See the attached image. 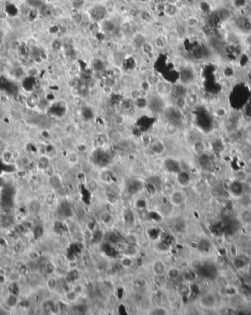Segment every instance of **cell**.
I'll return each mask as SVG.
<instances>
[{
  "mask_svg": "<svg viewBox=\"0 0 251 315\" xmlns=\"http://www.w3.org/2000/svg\"><path fill=\"white\" fill-rule=\"evenodd\" d=\"M93 163L101 168L107 166L111 162V157L107 152L102 149H97L91 155Z\"/></svg>",
  "mask_w": 251,
  "mask_h": 315,
  "instance_id": "cell-1",
  "label": "cell"
},
{
  "mask_svg": "<svg viewBox=\"0 0 251 315\" xmlns=\"http://www.w3.org/2000/svg\"><path fill=\"white\" fill-rule=\"evenodd\" d=\"M148 104L152 111L157 112V113L163 112L165 109V103L163 102L162 99L158 95H153L148 99Z\"/></svg>",
  "mask_w": 251,
  "mask_h": 315,
  "instance_id": "cell-2",
  "label": "cell"
},
{
  "mask_svg": "<svg viewBox=\"0 0 251 315\" xmlns=\"http://www.w3.org/2000/svg\"><path fill=\"white\" fill-rule=\"evenodd\" d=\"M163 112H166L167 121H171L176 122L178 123L182 118V114L180 111V109L174 107H167L165 108Z\"/></svg>",
  "mask_w": 251,
  "mask_h": 315,
  "instance_id": "cell-3",
  "label": "cell"
},
{
  "mask_svg": "<svg viewBox=\"0 0 251 315\" xmlns=\"http://www.w3.org/2000/svg\"><path fill=\"white\" fill-rule=\"evenodd\" d=\"M197 273L203 278H209V279L215 278L217 273L215 267L212 265H204L199 269Z\"/></svg>",
  "mask_w": 251,
  "mask_h": 315,
  "instance_id": "cell-4",
  "label": "cell"
},
{
  "mask_svg": "<svg viewBox=\"0 0 251 315\" xmlns=\"http://www.w3.org/2000/svg\"><path fill=\"white\" fill-rule=\"evenodd\" d=\"M145 188V184L142 182L141 181L137 180V179H132L130 180L127 183L126 189L129 193L131 195H135L140 191Z\"/></svg>",
  "mask_w": 251,
  "mask_h": 315,
  "instance_id": "cell-5",
  "label": "cell"
},
{
  "mask_svg": "<svg viewBox=\"0 0 251 315\" xmlns=\"http://www.w3.org/2000/svg\"><path fill=\"white\" fill-rule=\"evenodd\" d=\"M83 251V245L80 242H74L68 248L67 256L70 260H74L76 257L81 254Z\"/></svg>",
  "mask_w": 251,
  "mask_h": 315,
  "instance_id": "cell-6",
  "label": "cell"
},
{
  "mask_svg": "<svg viewBox=\"0 0 251 315\" xmlns=\"http://www.w3.org/2000/svg\"><path fill=\"white\" fill-rule=\"evenodd\" d=\"M165 168L169 173H176L181 171V166L179 162L177 160L173 158H167L164 162Z\"/></svg>",
  "mask_w": 251,
  "mask_h": 315,
  "instance_id": "cell-7",
  "label": "cell"
},
{
  "mask_svg": "<svg viewBox=\"0 0 251 315\" xmlns=\"http://www.w3.org/2000/svg\"><path fill=\"white\" fill-rule=\"evenodd\" d=\"M164 129L167 135L170 137H174L179 131V126L176 122L167 121L165 124Z\"/></svg>",
  "mask_w": 251,
  "mask_h": 315,
  "instance_id": "cell-8",
  "label": "cell"
},
{
  "mask_svg": "<svg viewBox=\"0 0 251 315\" xmlns=\"http://www.w3.org/2000/svg\"><path fill=\"white\" fill-rule=\"evenodd\" d=\"M58 213L64 217H71L74 215L73 210L69 203L64 201L58 208Z\"/></svg>",
  "mask_w": 251,
  "mask_h": 315,
  "instance_id": "cell-9",
  "label": "cell"
},
{
  "mask_svg": "<svg viewBox=\"0 0 251 315\" xmlns=\"http://www.w3.org/2000/svg\"><path fill=\"white\" fill-rule=\"evenodd\" d=\"M172 95H173L175 99L180 98V97H185L187 94V89L184 84H179V85H173L171 88Z\"/></svg>",
  "mask_w": 251,
  "mask_h": 315,
  "instance_id": "cell-10",
  "label": "cell"
},
{
  "mask_svg": "<svg viewBox=\"0 0 251 315\" xmlns=\"http://www.w3.org/2000/svg\"><path fill=\"white\" fill-rule=\"evenodd\" d=\"M101 250L103 253H104V254L111 258H117L119 255L118 251L115 248H114L113 246L110 245V244L106 243V242L102 243V245H101Z\"/></svg>",
  "mask_w": 251,
  "mask_h": 315,
  "instance_id": "cell-11",
  "label": "cell"
},
{
  "mask_svg": "<svg viewBox=\"0 0 251 315\" xmlns=\"http://www.w3.org/2000/svg\"><path fill=\"white\" fill-rule=\"evenodd\" d=\"M151 150L156 155H160L164 153L165 150V144L161 141L156 140L151 144Z\"/></svg>",
  "mask_w": 251,
  "mask_h": 315,
  "instance_id": "cell-12",
  "label": "cell"
},
{
  "mask_svg": "<svg viewBox=\"0 0 251 315\" xmlns=\"http://www.w3.org/2000/svg\"><path fill=\"white\" fill-rule=\"evenodd\" d=\"M180 78L181 80L182 84L184 85V84L191 83L194 78V75L191 70L187 69V68H184L182 71H181Z\"/></svg>",
  "mask_w": 251,
  "mask_h": 315,
  "instance_id": "cell-13",
  "label": "cell"
},
{
  "mask_svg": "<svg viewBox=\"0 0 251 315\" xmlns=\"http://www.w3.org/2000/svg\"><path fill=\"white\" fill-rule=\"evenodd\" d=\"M103 7V6H102ZM97 7L91 13V16L94 20H103L106 16V10L104 7Z\"/></svg>",
  "mask_w": 251,
  "mask_h": 315,
  "instance_id": "cell-14",
  "label": "cell"
},
{
  "mask_svg": "<svg viewBox=\"0 0 251 315\" xmlns=\"http://www.w3.org/2000/svg\"><path fill=\"white\" fill-rule=\"evenodd\" d=\"M177 181L181 186H186L190 181V175L187 172L181 171L177 173Z\"/></svg>",
  "mask_w": 251,
  "mask_h": 315,
  "instance_id": "cell-15",
  "label": "cell"
},
{
  "mask_svg": "<svg viewBox=\"0 0 251 315\" xmlns=\"http://www.w3.org/2000/svg\"><path fill=\"white\" fill-rule=\"evenodd\" d=\"M193 148L194 151L197 155H201L205 151V144L201 140H196L193 143Z\"/></svg>",
  "mask_w": 251,
  "mask_h": 315,
  "instance_id": "cell-16",
  "label": "cell"
},
{
  "mask_svg": "<svg viewBox=\"0 0 251 315\" xmlns=\"http://www.w3.org/2000/svg\"><path fill=\"white\" fill-rule=\"evenodd\" d=\"M123 219L125 222L129 225H132L135 220L134 214L132 209H126L123 213Z\"/></svg>",
  "mask_w": 251,
  "mask_h": 315,
  "instance_id": "cell-17",
  "label": "cell"
},
{
  "mask_svg": "<svg viewBox=\"0 0 251 315\" xmlns=\"http://www.w3.org/2000/svg\"><path fill=\"white\" fill-rule=\"evenodd\" d=\"M184 195L181 192H174L171 194V201L175 205H179L184 201Z\"/></svg>",
  "mask_w": 251,
  "mask_h": 315,
  "instance_id": "cell-18",
  "label": "cell"
},
{
  "mask_svg": "<svg viewBox=\"0 0 251 315\" xmlns=\"http://www.w3.org/2000/svg\"><path fill=\"white\" fill-rule=\"evenodd\" d=\"M200 19L198 17L195 16H189L188 18L186 19V25L189 26L190 28H195L197 27V26L200 24Z\"/></svg>",
  "mask_w": 251,
  "mask_h": 315,
  "instance_id": "cell-19",
  "label": "cell"
},
{
  "mask_svg": "<svg viewBox=\"0 0 251 315\" xmlns=\"http://www.w3.org/2000/svg\"><path fill=\"white\" fill-rule=\"evenodd\" d=\"M102 27L104 30V31L106 32H113L115 30V24L110 20H104L102 22Z\"/></svg>",
  "mask_w": 251,
  "mask_h": 315,
  "instance_id": "cell-20",
  "label": "cell"
},
{
  "mask_svg": "<svg viewBox=\"0 0 251 315\" xmlns=\"http://www.w3.org/2000/svg\"><path fill=\"white\" fill-rule=\"evenodd\" d=\"M79 277V272L77 270H71L68 271L66 274V282H68V283H71V282H74L75 281H77Z\"/></svg>",
  "mask_w": 251,
  "mask_h": 315,
  "instance_id": "cell-21",
  "label": "cell"
},
{
  "mask_svg": "<svg viewBox=\"0 0 251 315\" xmlns=\"http://www.w3.org/2000/svg\"><path fill=\"white\" fill-rule=\"evenodd\" d=\"M100 177L102 181H104V182H110V181H113L114 179V174L113 172L110 170H106V171L102 172V173L100 174Z\"/></svg>",
  "mask_w": 251,
  "mask_h": 315,
  "instance_id": "cell-22",
  "label": "cell"
},
{
  "mask_svg": "<svg viewBox=\"0 0 251 315\" xmlns=\"http://www.w3.org/2000/svg\"><path fill=\"white\" fill-rule=\"evenodd\" d=\"M231 190L235 196H240L242 193V185L239 182H233L231 186Z\"/></svg>",
  "mask_w": 251,
  "mask_h": 315,
  "instance_id": "cell-23",
  "label": "cell"
},
{
  "mask_svg": "<svg viewBox=\"0 0 251 315\" xmlns=\"http://www.w3.org/2000/svg\"><path fill=\"white\" fill-rule=\"evenodd\" d=\"M18 303V297H17V295H13L11 294L7 297L6 299V304L8 307H10V308H14L15 306Z\"/></svg>",
  "mask_w": 251,
  "mask_h": 315,
  "instance_id": "cell-24",
  "label": "cell"
},
{
  "mask_svg": "<svg viewBox=\"0 0 251 315\" xmlns=\"http://www.w3.org/2000/svg\"><path fill=\"white\" fill-rule=\"evenodd\" d=\"M198 249L200 250V251L204 252V253L205 252H208L210 250V245H209V242L206 240H204V239L201 240L199 242Z\"/></svg>",
  "mask_w": 251,
  "mask_h": 315,
  "instance_id": "cell-25",
  "label": "cell"
},
{
  "mask_svg": "<svg viewBox=\"0 0 251 315\" xmlns=\"http://www.w3.org/2000/svg\"><path fill=\"white\" fill-rule=\"evenodd\" d=\"M166 40H165V38L161 36H158L154 41V44L158 49H165L166 46Z\"/></svg>",
  "mask_w": 251,
  "mask_h": 315,
  "instance_id": "cell-26",
  "label": "cell"
},
{
  "mask_svg": "<svg viewBox=\"0 0 251 315\" xmlns=\"http://www.w3.org/2000/svg\"><path fill=\"white\" fill-rule=\"evenodd\" d=\"M165 13L167 16H174L177 13V7L173 4H170L165 8Z\"/></svg>",
  "mask_w": 251,
  "mask_h": 315,
  "instance_id": "cell-27",
  "label": "cell"
},
{
  "mask_svg": "<svg viewBox=\"0 0 251 315\" xmlns=\"http://www.w3.org/2000/svg\"><path fill=\"white\" fill-rule=\"evenodd\" d=\"M198 163L199 165L201 166V167H204L208 165L209 162V157L207 154L203 153V154H201V155L198 156Z\"/></svg>",
  "mask_w": 251,
  "mask_h": 315,
  "instance_id": "cell-28",
  "label": "cell"
},
{
  "mask_svg": "<svg viewBox=\"0 0 251 315\" xmlns=\"http://www.w3.org/2000/svg\"><path fill=\"white\" fill-rule=\"evenodd\" d=\"M102 238H103V233L101 232V231H96L93 234L91 241H92L93 243H98V242L102 241Z\"/></svg>",
  "mask_w": 251,
  "mask_h": 315,
  "instance_id": "cell-29",
  "label": "cell"
},
{
  "mask_svg": "<svg viewBox=\"0 0 251 315\" xmlns=\"http://www.w3.org/2000/svg\"><path fill=\"white\" fill-rule=\"evenodd\" d=\"M9 290H10V294H13V295H18L19 294L20 292V288L18 284L16 283V282H13L10 284L9 286Z\"/></svg>",
  "mask_w": 251,
  "mask_h": 315,
  "instance_id": "cell-30",
  "label": "cell"
},
{
  "mask_svg": "<svg viewBox=\"0 0 251 315\" xmlns=\"http://www.w3.org/2000/svg\"><path fill=\"white\" fill-rule=\"evenodd\" d=\"M174 241V239L172 235L169 234H163L162 237H161V242L162 243L165 244L166 245H170L173 243Z\"/></svg>",
  "mask_w": 251,
  "mask_h": 315,
  "instance_id": "cell-31",
  "label": "cell"
},
{
  "mask_svg": "<svg viewBox=\"0 0 251 315\" xmlns=\"http://www.w3.org/2000/svg\"><path fill=\"white\" fill-rule=\"evenodd\" d=\"M54 231L59 234H62L67 230L66 227L63 223L61 222H56L54 223Z\"/></svg>",
  "mask_w": 251,
  "mask_h": 315,
  "instance_id": "cell-32",
  "label": "cell"
},
{
  "mask_svg": "<svg viewBox=\"0 0 251 315\" xmlns=\"http://www.w3.org/2000/svg\"><path fill=\"white\" fill-rule=\"evenodd\" d=\"M153 270H154L155 273H157L158 274L162 273L165 270V266L164 265H163V263L161 262V261H157V262H156L154 265H153Z\"/></svg>",
  "mask_w": 251,
  "mask_h": 315,
  "instance_id": "cell-33",
  "label": "cell"
},
{
  "mask_svg": "<svg viewBox=\"0 0 251 315\" xmlns=\"http://www.w3.org/2000/svg\"><path fill=\"white\" fill-rule=\"evenodd\" d=\"M13 217L11 216H8V215H6V216L2 217V226L5 227L10 226L11 225L13 224Z\"/></svg>",
  "mask_w": 251,
  "mask_h": 315,
  "instance_id": "cell-34",
  "label": "cell"
},
{
  "mask_svg": "<svg viewBox=\"0 0 251 315\" xmlns=\"http://www.w3.org/2000/svg\"><path fill=\"white\" fill-rule=\"evenodd\" d=\"M145 188L147 190L148 192L151 195H153L156 192V190H157V188H156V185L152 182H147L145 184Z\"/></svg>",
  "mask_w": 251,
  "mask_h": 315,
  "instance_id": "cell-35",
  "label": "cell"
},
{
  "mask_svg": "<svg viewBox=\"0 0 251 315\" xmlns=\"http://www.w3.org/2000/svg\"><path fill=\"white\" fill-rule=\"evenodd\" d=\"M44 231L41 226H37L34 229V236L35 238H40L43 236Z\"/></svg>",
  "mask_w": 251,
  "mask_h": 315,
  "instance_id": "cell-36",
  "label": "cell"
},
{
  "mask_svg": "<svg viewBox=\"0 0 251 315\" xmlns=\"http://www.w3.org/2000/svg\"><path fill=\"white\" fill-rule=\"evenodd\" d=\"M106 197H107V199H109L110 201L112 202V203L115 202L118 198L117 195L113 191H109V192H106Z\"/></svg>",
  "mask_w": 251,
  "mask_h": 315,
  "instance_id": "cell-37",
  "label": "cell"
},
{
  "mask_svg": "<svg viewBox=\"0 0 251 315\" xmlns=\"http://www.w3.org/2000/svg\"><path fill=\"white\" fill-rule=\"evenodd\" d=\"M110 240L113 243H117V242H119L120 240H121V237L118 234H116L115 232H112L110 233Z\"/></svg>",
  "mask_w": 251,
  "mask_h": 315,
  "instance_id": "cell-38",
  "label": "cell"
},
{
  "mask_svg": "<svg viewBox=\"0 0 251 315\" xmlns=\"http://www.w3.org/2000/svg\"><path fill=\"white\" fill-rule=\"evenodd\" d=\"M159 233H160V232H159V229L152 228V229H150L149 230V232H148V234H149V236H151L152 239L155 240V239H157L158 237H159Z\"/></svg>",
  "mask_w": 251,
  "mask_h": 315,
  "instance_id": "cell-39",
  "label": "cell"
},
{
  "mask_svg": "<svg viewBox=\"0 0 251 315\" xmlns=\"http://www.w3.org/2000/svg\"><path fill=\"white\" fill-rule=\"evenodd\" d=\"M141 96H142L141 92H140V91H138V90H134V91H132L130 93L131 99L134 101H136L137 99L140 98Z\"/></svg>",
  "mask_w": 251,
  "mask_h": 315,
  "instance_id": "cell-40",
  "label": "cell"
},
{
  "mask_svg": "<svg viewBox=\"0 0 251 315\" xmlns=\"http://www.w3.org/2000/svg\"><path fill=\"white\" fill-rule=\"evenodd\" d=\"M175 228H176V231H178V232L183 231L184 228H185V223H184L183 221L178 220L177 221V223L175 224Z\"/></svg>",
  "mask_w": 251,
  "mask_h": 315,
  "instance_id": "cell-41",
  "label": "cell"
},
{
  "mask_svg": "<svg viewBox=\"0 0 251 315\" xmlns=\"http://www.w3.org/2000/svg\"><path fill=\"white\" fill-rule=\"evenodd\" d=\"M62 9L60 7H54L52 10V14L54 17H60L62 16Z\"/></svg>",
  "mask_w": 251,
  "mask_h": 315,
  "instance_id": "cell-42",
  "label": "cell"
},
{
  "mask_svg": "<svg viewBox=\"0 0 251 315\" xmlns=\"http://www.w3.org/2000/svg\"><path fill=\"white\" fill-rule=\"evenodd\" d=\"M137 206L139 208H145L146 206V203L144 200L140 199L137 200Z\"/></svg>",
  "mask_w": 251,
  "mask_h": 315,
  "instance_id": "cell-43",
  "label": "cell"
},
{
  "mask_svg": "<svg viewBox=\"0 0 251 315\" xmlns=\"http://www.w3.org/2000/svg\"><path fill=\"white\" fill-rule=\"evenodd\" d=\"M169 276L171 278H176L178 276V271L176 269H173V270H171L169 273Z\"/></svg>",
  "mask_w": 251,
  "mask_h": 315,
  "instance_id": "cell-44",
  "label": "cell"
},
{
  "mask_svg": "<svg viewBox=\"0 0 251 315\" xmlns=\"http://www.w3.org/2000/svg\"><path fill=\"white\" fill-rule=\"evenodd\" d=\"M153 314H166V312L165 310H163L162 309H157L152 312Z\"/></svg>",
  "mask_w": 251,
  "mask_h": 315,
  "instance_id": "cell-45",
  "label": "cell"
},
{
  "mask_svg": "<svg viewBox=\"0 0 251 315\" xmlns=\"http://www.w3.org/2000/svg\"><path fill=\"white\" fill-rule=\"evenodd\" d=\"M126 310L125 307L121 305V306L119 307V313L120 314H126Z\"/></svg>",
  "mask_w": 251,
  "mask_h": 315,
  "instance_id": "cell-46",
  "label": "cell"
},
{
  "mask_svg": "<svg viewBox=\"0 0 251 315\" xmlns=\"http://www.w3.org/2000/svg\"><path fill=\"white\" fill-rule=\"evenodd\" d=\"M131 264H132V261L129 259H125V260L123 261V265H125V266H130Z\"/></svg>",
  "mask_w": 251,
  "mask_h": 315,
  "instance_id": "cell-47",
  "label": "cell"
},
{
  "mask_svg": "<svg viewBox=\"0 0 251 315\" xmlns=\"http://www.w3.org/2000/svg\"><path fill=\"white\" fill-rule=\"evenodd\" d=\"M217 1L219 2H220V3H222V2H225V0H217Z\"/></svg>",
  "mask_w": 251,
  "mask_h": 315,
  "instance_id": "cell-48",
  "label": "cell"
}]
</instances>
